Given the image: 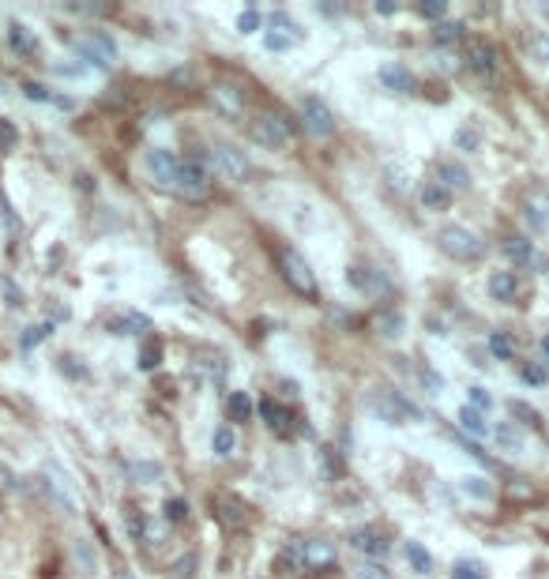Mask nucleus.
Returning a JSON list of instances; mask_svg holds the SVG:
<instances>
[{"instance_id":"4468645a","label":"nucleus","mask_w":549,"mask_h":579,"mask_svg":"<svg viewBox=\"0 0 549 579\" xmlns=\"http://www.w3.org/2000/svg\"><path fill=\"white\" fill-rule=\"evenodd\" d=\"M433 181H440V185L448 188V192H463V188H471V173L463 170L459 162H452V158H444V162H437V177Z\"/></svg>"},{"instance_id":"423d86ee","label":"nucleus","mask_w":549,"mask_h":579,"mask_svg":"<svg viewBox=\"0 0 549 579\" xmlns=\"http://www.w3.org/2000/svg\"><path fill=\"white\" fill-rule=\"evenodd\" d=\"M437 241H440V249L448 252L452 260H478L482 256V241L471 234V230H463V226H444L437 234Z\"/></svg>"},{"instance_id":"dca6fc26","label":"nucleus","mask_w":549,"mask_h":579,"mask_svg":"<svg viewBox=\"0 0 549 579\" xmlns=\"http://www.w3.org/2000/svg\"><path fill=\"white\" fill-rule=\"evenodd\" d=\"M346 279H350V286L361 290V294H380V290H384V275H377L373 267H350Z\"/></svg>"},{"instance_id":"de8ad7c7","label":"nucleus","mask_w":549,"mask_h":579,"mask_svg":"<svg viewBox=\"0 0 549 579\" xmlns=\"http://www.w3.org/2000/svg\"><path fill=\"white\" fill-rule=\"evenodd\" d=\"M542 350H546V354H549V335H546V339H542Z\"/></svg>"},{"instance_id":"72a5a7b5","label":"nucleus","mask_w":549,"mask_h":579,"mask_svg":"<svg viewBox=\"0 0 549 579\" xmlns=\"http://www.w3.org/2000/svg\"><path fill=\"white\" fill-rule=\"evenodd\" d=\"M497 440H501L504 448H523V437H519V429H512V425H501V429H497Z\"/></svg>"},{"instance_id":"6ab92c4d","label":"nucleus","mask_w":549,"mask_h":579,"mask_svg":"<svg viewBox=\"0 0 549 579\" xmlns=\"http://www.w3.org/2000/svg\"><path fill=\"white\" fill-rule=\"evenodd\" d=\"M422 204L429 207V211H444V207L452 204V192L440 185V181H425L422 185Z\"/></svg>"},{"instance_id":"0eeeda50","label":"nucleus","mask_w":549,"mask_h":579,"mask_svg":"<svg viewBox=\"0 0 549 579\" xmlns=\"http://www.w3.org/2000/svg\"><path fill=\"white\" fill-rule=\"evenodd\" d=\"M143 166H147V173H151V181H155L158 188H166V192H177L181 158H173L170 151L155 147V151H147V155H143Z\"/></svg>"},{"instance_id":"20e7f679","label":"nucleus","mask_w":549,"mask_h":579,"mask_svg":"<svg viewBox=\"0 0 549 579\" xmlns=\"http://www.w3.org/2000/svg\"><path fill=\"white\" fill-rule=\"evenodd\" d=\"M279 267H283V279L290 282V290H294V294H301V298H316V294H320L313 267H309V260H305L301 252L283 249L279 252Z\"/></svg>"},{"instance_id":"2f4dec72","label":"nucleus","mask_w":549,"mask_h":579,"mask_svg":"<svg viewBox=\"0 0 549 579\" xmlns=\"http://www.w3.org/2000/svg\"><path fill=\"white\" fill-rule=\"evenodd\" d=\"M49 335V324H38V328H27L23 331V350H34L38 343H46Z\"/></svg>"},{"instance_id":"9d476101","label":"nucleus","mask_w":549,"mask_h":579,"mask_svg":"<svg viewBox=\"0 0 549 579\" xmlns=\"http://www.w3.org/2000/svg\"><path fill=\"white\" fill-rule=\"evenodd\" d=\"M283 561H286V564L298 561V564H305V568H320V564L335 561V549H331L328 542H298V546L286 549Z\"/></svg>"},{"instance_id":"4be33fe9","label":"nucleus","mask_w":549,"mask_h":579,"mask_svg":"<svg viewBox=\"0 0 549 579\" xmlns=\"http://www.w3.org/2000/svg\"><path fill=\"white\" fill-rule=\"evenodd\" d=\"M512 418H516L519 425H527V429H538V433H542V418H538V410L527 407L523 399H512Z\"/></svg>"},{"instance_id":"aec40b11","label":"nucleus","mask_w":549,"mask_h":579,"mask_svg":"<svg viewBox=\"0 0 549 579\" xmlns=\"http://www.w3.org/2000/svg\"><path fill=\"white\" fill-rule=\"evenodd\" d=\"M252 414V399L245 392H230L226 395V418L230 422H249Z\"/></svg>"},{"instance_id":"412c9836","label":"nucleus","mask_w":549,"mask_h":579,"mask_svg":"<svg viewBox=\"0 0 549 579\" xmlns=\"http://www.w3.org/2000/svg\"><path fill=\"white\" fill-rule=\"evenodd\" d=\"M486 346H489V354H493V358H501V361L516 358V343H512L504 331H493V335L486 339Z\"/></svg>"},{"instance_id":"9b49d317","label":"nucleus","mask_w":549,"mask_h":579,"mask_svg":"<svg viewBox=\"0 0 549 579\" xmlns=\"http://www.w3.org/2000/svg\"><path fill=\"white\" fill-rule=\"evenodd\" d=\"M211 102L226 117H245V91L234 83H211Z\"/></svg>"},{"instance_id":"4c0bfd02","label":"nucleus","mask_w":549,"mask_h":579,"mask_svg":"<svg viewBox=\"0 0 549 579\" xmlns=\"http://www.w3.org/2000/svg\"><path fill=\"white\" fill-rule=\"evenodd\" d=\"M358 579H392V576H388V572H384L380 564H369V561H365V564L358 568Z\"/></svg>"},{"instance_id":"7c9ffc66","label":"nucleus","mask_w":549,"mask_h":579,"mask_svg":"<svg viewBox=\"0 0 549 579\" xmlns=\"http://www.w3.org/2000/svg\"><path fill=\"white\" fill-rule=\"evenodd\" d=\"M377 328H384L380 331L384 339H399V335H403V320H399V316H380Z\"/></svg>"},{"instance_id":"c756f323","label":"nucleus","mask_w":549,"mask_h":579,"mask_svg":"<svg viewBox=\"0 0 549 579\" xmlns=\"http://www.w3.org/2000/svg\"><path fill=\"white\" fill-rule=\"evenodd\" d=\"M467 395H471V403H467V407L482 410V414H489V410H493V395H489L486 388H467Z\"/></svg>"},{"instance_id":"cd10ccee","label":"nucleus","mask_w":549,"mask_h":579,"mask_svg":"<svg viewBox=\"0 0 549 579\" xmlns=\"http://www.w3.org/2000/svg\"><path fill=\"white\" fill-rule=\"evenodd\" d=\"M452 579H486V568L478 561H455Z\"/></svg>"},{"instance_id":"473e14b6","label":"nucleus","mask_w":549,"mask_h":579,"mask_svg":"<svg viewBox=\"0 0 549 579\" xmlns=\"http://www.w3.org/2000/svg\"><path fill=\"white\" fill-rule=\"evenodd\" d=\"M433 38H437V42H459V38H463V27H459V23H440L437 31H433Z\"/></svg>"},{"instance_id":"c85d7f7f","label":"nucleus","mask_w":549,"mask_h":579,"mask_svg":"<svg viewBox=\"0 0 549 579\" xmlns=\"http://www.w3.org/2000/svg\"><path fill=\"white\" fill-rule=\"evenodd\" d=\"M459 486L467 489L471 497H478V501H486V497H489V482H486V478H474V474H471V478H459Z\"/></svg>"},{"instance_id":"09e8293b","label":"nucleus","mask_w":549,"mask_h":579,"mask_svg":"<svg viewBox=\"0 0 549 579\" xmlns=\"http://www.w3.org/2000/svg\"><path fill=\"white\" fill-rule=\"evenodd\" d=\"M125 579H128V576H125Z\"/></svg>"},{"instance_id":"e433bc0d","label":"nucleus","mask_w":549,"mask_h":579,"mask_svg":"<svg viewBox=\"0 0 549 579\" xmlns=\"http://www.w3.org/2000/svg\"><path fill=\"white\" fill-rule=\"evenodd\" d=\"M523 380H527V384H546L549 373L542 365H523Z\"/></svg>"},{"instance_id":"ddd939ff","label":"nucleus","mask_w":549,"mask_h":579,"mask_svg":"<svg viewBox=\"0 0 549 579\" xmlns=\"http://www.w3.org/2000/svg\"><path fill=\"white\" fill-rule=\"evenodd\" d=\"M350 546L358 549V553H365V557H384V553L392 549V542H388L377 527H361V531L350 534Z\"/></svg>"},{"instance_id":"bb28decb","label":"nucleus","mask_w":549,"mask_h":579,"mask_svg":"<svg viewBox=\"0 0 549 579\" xmlns=\"http://www.w3.org/2000/svg\"><path fill=\"white\" fill-rule=\"evenodd\" d=\"M8 42H12L19 53H34V49H38V42H34L31 34H27V27H19V23L8 27Z\"/></svg>"},{"instance_id":"c9c22d12","label":"nucleus","mask_w":549,"mask_h":579,"mask_svg":"<svg viewBox=\"0 0 549 579\" xmlns=\"http://www.w3.org/2000/svg\"><path fill=\"white\" fill-rule=\"evenodd\" d=\"M185 516H189V504L177 501V497H173V501H166V519H170V523H181Z\"/></svg>"},{"instance_id":"1a4fd4ad","label":"nucleus","mask_w":549,"mask_h":579,"mask_svg":"<svg viewBox=\"0 0 549 579\" xmlns=\"http://www.w3.org/2000/svg\"><path fill=\"white\" fill-rule=\"evenodd\" d=\"M301 42V31L290 23V19L283 16V12H275L271 16V31H267L264 46L271 49V53H286V49H294Z\"/></svg>"},{"instance_id":"393cba45","label":"nucleus","mask_w":549,"mask_h":579,"mask_svg":"<svg viewBox=\"0 0 549 579\" xmlns=\"http://www.w3.org/2000/svg\"><path fill=\"white\" fill-rule=\"evenodd\" d=\"M260 414H264V422L271 425V429H286V418H290L286 407H279L275 399H264V403H260Z\"/></svg>"},{"instance_id":"6e6552de","label":"nucleus","mask_w":549,"mask_h":579,"mask_svg":"<svg viewBox=\"0 0 549 579\" xmlns=\"http://www.w3.org/2000/svg\"><path fill=\"white\" fill-rule=\"evenodd\" d=\"M79 57L87 64H95V68H110L113 64V57H117V46H113V38L110 34H102V31H95L87 42H79Z\"/></svg>"},{"instance_id":"a18cd8bd","label":"nucleus","mask_w":549,"mask_h":579,"mask_svg":"<svg viewBox=\"0 0 549 579\" xmlns=\"http://www.w3.org/2000/svg\"><path fill=\"white\" fill-rule=\"evenodd\" d=\"M143 369H151V365H158V346L155 350H143V361H140Z\"/></svg>"},{"instance_id":"58836bf2","label":"nucleus","mask_w":549,"mask_h":579,"mask_svg":"<svg viewBox=\"0 0 549 579\" xmlns=\"http://www.w3.org/2000/svg\"><path fill=\"white\" fill-rule=\"evenodd\" d=\"M531 53L538 57V61H549V34H538V38H534Z\"/></svg>"},{"instance_id":"2eb2a0df","label":"nucleus","mask_w":549,"mask_h":579,"mask_svg":"<svg viewBox=\"0 0 549 579\" xmlns=\"http://www.w3.org/2000/svg\"><path fill=\"white\" fill-rule=\"evenodd\" d=\"M380 83L392 87V91L410 94L414 91V72H410L407 64H384V68H380Z\"/></svg>"},{"instance_id":"f704fd0d","label":"nucleus","mask_w":549,"mask_h":579,"mask_svg":"<svg viewBox=\"0 0 549 579\" xmlns=\"http://www.w3.org/2000/svg\"><path fill=\"white\" fill-rule=\"evenodd\" d=\"M256 27H260V12H256V8H249V12H241V16H237V31L241 34H252Z\"/></svg>"},{"instance_id":"a878e982","label":"nucleus","mask_w":549,"mask_h":579,"mask_svg":"<svg viewBox=\"0 0 549 579\" xmlns=\"http://www.w3.org/2000/svg\"><path fill=\"white\" fill-rule=\"evenodd\" d=\"M504 252H508L516 264H531V256H534L531 241H523V237H508V241H504Z\"/></svg>"},{"instance_id":"79ce46f5","label":"nucleus","mask_w":549,"mask_h":579,"mask_svg":"<svg viewBox=\"0 0 549 579\" xmlns=\"http://www.w3.org/2000/svg\"><path fill=\"white\" fill-rule=\"evenodd\" d=\"M136 474L151 482V478H158V474H162V467H158V463H140V467H136Z\"/></svg>"},{"instance_id":"b1692460","label":"nucleus","mask_w":549,"mask_h":579,"mask_svg":"<svg viewBox=\"0 0 549 579\" xmlns=\"http://www.w3.org/2000/svg\"><path fill=\"white\" fill-rule=\"evenodd\" d=\"M407 561H410V568H414V572H422V576L433 572V557H429L418 542H407Z\"/></svg>"},{"instance_id":"a19ab883","label":"nucleus","mask_w":549,"mask_h":579,"mask_svg":"<svg viewBox=\"0 0 549 579\" xmlns=\"http://www.w3.org/2000/svg\"><path fill=\"white\" fill-rule=\"evenodd\" d=\"M455 143L467 147V151H474V147H478V136H474L471 128H463V132H455Z\"/></svg>"},{"instance_id":"49530a36","label":"nucleus","mask_w":549,"mask_h":579,"mask_svg":"<svg viewBox=\"0 0 549 579\" xmlns=\"http://www.w3.org/2000/svg\"><path fill=\"white\" fill-rule=\"evenodd\" d=\"M377 12L380 16H392V12H399V4H388V0H384V4H377Z\"/></svg>"},{"instance_id":"f03ea898","label":"nucleus","mask_w":549,"mask_h":579,"mask_svg":"<svg viewBox=\"0 0 549 579\" xmlns=\"http://www.w3.org/2000/svg\"><path fill=\"white\" fill-rule=\"evenodd\" d=\"M211 166H207V155L196 151V155L181 158V173H177V192L173 196H185V200H204L211 192Z\"/></svg>"},{"instance_id":"f257e3e1","label":"nucleus","mask_w":549,"mask_h":579,"mask_svg":"<svg viewBox=\"0 0 549 579\" xmlns=\"http://www.w3.org/2000/svg\"><path fill=\"white\" fill-rule=\"evenodd\" d=\"M204 155H207V166H211V173H219L222 181H230V185H241V181H245V177L252 173L249 155H245L241 147H234V143H226V140L207 143Z\"/></svg>"},{"instance_id":"ea45409f","label":"nucleus","mask_w":549,"mask_h":579,"mask_svg":"<svg viewBox=\"0 0 549 579\" xmlns=\"http://www.w3.org/2000/svg\"><path fill=\"white\" fill-rule=\"evenodd\" d=\"M444 12H448V8H444L440 0H433V4H422V8H418V16H422V19H440Z\"/></svg>"},{"instance_id":"5701e85b","label":"nucleus","mask_w":549,"mask_h":579,"mask_svg":"<svg viewBox=\"0 0 549 579\" xmlns=\"http://www.w3.org/2000/svg\"><path fill=\"white\" fill-rule=\"evenodd\" d=\"M234 444H237L234 429H230V425H219V429H215V437H211L215 455H222V459H226V455H234Z\"/></svg>"},{"instance_id":"a211bd4d","label":"nucleus","mask_w":549,"mask_h":579,"mask_svg":"<svg viewBox=\"0 0 549 579\" xmlns=\"http://www.w3.org/2000/svg\"><path fill=\"white\" fill-rule=\"evenodd\" d=\"M459 429H463V433H471V437H489L486 414H482V410H474V407L459 410Z\"/></svg>"},{"instance_id":"37998d69","label":"nucleus","mask_w":549,"mask_h":579,"mask_svg":"<svg viewBox=\"0 0 549 579\" xmlns=\"http://www.w3.org/2000/svg\"><path fill=\"white\" fill-rule=\"evenodd\" d=\"M57 76L76 79V76H83V68H76V64H57Z\"/></svg>"},{"instance_id":"7ed1b4c3","label":"nucleus","mask_w":549,"mask_h":579,"mask_svg":"<svg viewBox=\"0 0 549 579\" xmlns=\"http://www.w3.org/2000/svg\"><path fill=\"white\" fill-rule=\"evenodd\" d=\"M252 140L260 143V147H267V151H286L290 143H294V125L286 121L283 113H256L252 117Z\"/></svg>"},{"instance_id":"c03bdc74","label":"nucleus","mask_w":549,"mask_h":579,"mask_svg":"<svg viewBox=\"0 0 549 579\" xmlns=\"http://www.w3.org/2000/svg\"><path fill=\"white\" fill-rule=\"evenodd\" d=\"M0 143H8V147L16 143V128H12V125H4V121H0Z\"/></svg>"},{"instance_id":"f8f14e48","label":"nucleus","mask_w":549,"mask_h":579,"mask_svg":"<svg viewBox=\"0 0 549 579\" xmlns=\"http://www.w3.org/2000/svg\"><path fill=\"white\" fill-rule=\"evenodd\" d=\"M463 61L471 64L474 72H493L497 49L489 46L486 38H463Z\"/></svg>"},{"instance_id":"39448f33","label":"nucleus","mask_w":549,"mask_h":579,"mask_svg":"<svg viewBox=\"0 0 549 579\" xmlns=\"http://www.w3.org/2000/svg\"><path fill=\"white\" fill-rule=\"evenodd\" d=\"M298 113H301V125H305V132L316 136V140H328L331 132H335V113H331V106L324 102V98L305 94V98L298 102Z\"/></svg>"},{"instance_id":"f3484780","label":"nucleus","mask_w":549,"mask_h":579,"mask_svg":"<svg viewBox=\"0 0 549 579\" xmlns=\"http://www.w3.org/2000/svg\"><path fill=\"white\" fill-rule=\"evenodd\" d=\"M516 290H519L516 271H493L489 275V294L497 301H516Z\"/></svg>"}]
</instances>
